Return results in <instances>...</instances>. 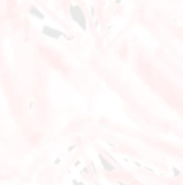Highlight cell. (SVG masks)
Returning a JSON list of instances; mask_svg holds the SVG:
<instances>
[{
  "label": "cell",
  "mask_w": 183,
  "mask_h": 185,
  "mask_svg": "<svg viewBox=\"0 0 183 185\" xmlns=\"http://www.w3.org/2000/svg\"><path fill=\"white\" fill-rule=\"evenodd\" d=\"M69 14L71 17V19L77 23L84 32L88 31V21H87V17L84 10L81 9L79 5H74V4H70L69 5Z\"/></svg>",
  "instance_id": "6da1fadb"
},
{
  "label": "cell",
  "mask_w": 183,
  "mask_h": 185,
  "mask_svg": "<svg viewBox=\"0 0 183 185\" xmlns=\"http://www.w3.org/2000/svg\"><path fill=\"white\" fill-rule=\"evenodd\" d=\"M42 33L51 39H59V38H61V37H66V34L63 31L49 27V25H43V27H42Z\"/></svg>",
  "instance_id": "7a4b0ae2"
},
{
  "label": "cell",
  "mask_w": 183,
  "mask_h": 185,
  "mask_svg": "<svg viewBox=\"0 0 183 185\" xmlns=\"http://www.w3.org/2000/svg\"><path fill=\"white\" fill-rule=\"evenodd\" d=\"M28 12H29V14H31V17H35V18H37V19H39V21H43L46 17H45V14L41 12V10L38 9L36 5H31L29 7V9H28Z\"/></svg>",
  "instance_id": "3957f363"
},
{
  "label": "cell",
  "mask_w": 183,
  "mask_h": 185,
  "mask_svg": "<svg viewBox=\"0 0 183 185\" xmlns=\"http://www.w3.org/2000/svg\"><path fill=\"white\" fill-rule=\"evenodd\" d=\"M99 158H100V162L103 164V166H104V169H107V170H113V167H112L111 165H109L108 162H107V160H106L104 157H103V156H99Z\"/></svg>",
  "instance_id": "277c9868"
},
{
  "label": "cell",
  "mask_w": 183,
  "mask_h": 185,
  "mask_svg": "<svg viewBox=\"0 0 183 185\" xmlns=\"http://www.w3.org/2000/svg\"><path fill=\"white\" fill-rule=\"evenodd\" d=\"M114 3L118 5V4H121V3H122V0H114Z\"/></svg>",
  "instance_id": "5b68a950"
}]
</instances>
